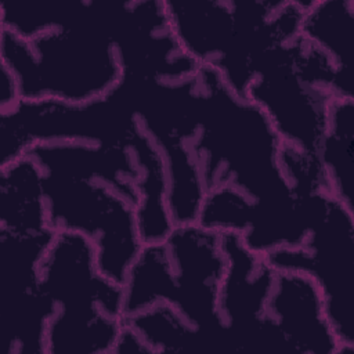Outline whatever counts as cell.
I'll use <instances>...</instances> for the list:
<instances>
[{"label":"cell","mask_w":354,"mask_h":354,"mask_svg":"<svg viewBox=\"0 0 354 354\" xmlns=\"http://www.w3.org/2000/svg\"><path fill=\"white\" fill-rule=\"evenodd\" d=\"M199 126L191 148L206 191L231 187L260 209L297 202L279 166L282 141L264 112L234 93L213 66H201Z\"/></svg>","instance_id":"obj_1"},{"label":"cell","mask_w":354,"mask_h":354,"mask_svg":"<svg viewBox=\"0 0 354 354\" xmlns=\"http://www.w3.org/2000/svg\"><path fill=\"white\" fill-rule=\"evenodd\" d=\"M88 8L82 22L30 40L0 29V64L14 73L21 100L80 105L118 86L122 66L113 40Z\"/></svg>","instance_id":"obj_2"},{"label":"cell","mask_w":354,"mask_h":354,"mask_svg":"<svg viewBox=\"0 0 354 354\" xmlns=\"http://www.w3.org/2000/svg\"><path fill=\"white\" fill-rule=\"evenodd\" d=\"M138 124L136 91L124 77L111 93L87 104L21 100L0 112V167L39 144H126Z\"/></svg>","instance_id":"obj_3"},{"label":"cell","mask_w":354,"mask_h":354,"mask_svg":"<svg viewBox=\"0 0 354 354\" xmlns=\"http://www.w3.org/2000/svg\"><path fill=\"white\" fill-rule=\"evenodd\" d=\"M43 185L53 231L88 238L95 248L100 271L123 285L144 246L136 207L113 188L94 180L43 174Z\"/></svg>","instance_id":"obj_4"},{"label":"cell","mask_w":354,"mask_h":354,"mask_svg":"<svg viewBox=\"0 0 354 354\" xmlns=\"http://www.w3.org/2000/svg\"><path fill=\"white\" fill-rule=\"evenodd\" d=\"M264 256L275 271L307 274L317 282L340 344L354 353V212L330 195L301 246Z\"/></svg>","instance_id":"obj_5"},{"label":"cell","mask_w":354,"mask_h":354,"mask_svg":"<svg viewBox=\"0 0 354 354\" xmlns=\"http://www.w3.org/2000/svg\"><path fill=\"white\" fill-rule=\"evenodd\" d=\"M293 43L263 58L245 98L264 112L283 144L317 153L333 98L296 75L292 66Z\"/></svg>","instance_id":"obj_6"},{"label":"cell","mask_w":354,"mask_h":354,"mask_svg":"<svg viewBox=\"0 0 354 354\" xmlns=\"http://www.w3.org/2000/svg\"><path fill=\"white\" fill-rule=\"evenodd\" d=\"M176 283L173 307L195 328L220 335L217 304L225 271L221 234L198 223L174 225L165 239Z\"/></svg>","instance_id":"obj_7"},{"label":"cell","mask_w":354,"mask_h":354,"mask_svg":"<svg viewBox=\"0 0 354 354\" xmlns=\"http://www.w3.org/2000/svg\"><path fill=\"white\" fill-rule=\"evenodd\" d=\"M40 285L55 311L87 315L108 313L123 318V286L105 277L93 242L77 232H55L40 267Z\"/></svg>","instance_id":"obj_8"},{"label":"cell","mask_w":354,"mask_h":354,"mask_svg":"<svg viewBox=\"0 0 354 354\" xmlns=\"http://www.w3.org/2000/svg\"><path fill=\"white\" fill-rule=\"evenodd\" d=\"M225 271L218 295V318L234 351L253 353L266 318L277 271L264 254L253 252L238 234H221Z\"/></svg>","instance_id":"obj_9"},{"label":"cell","mask_w":354,"mask_h":354,"mask_svg":"<svg viewBox=\"0 0 354 354\" xmlns=\"http://www.w3.org/2000/svg\"><path fill=\"white\" fill-rule=\"evenodd\" d=\"M267 317L297 354H347L325 310L317 282L307 274L277 271Z\"/></svg>","instance_id":"obj_10"},{"label":"cell","mask_w":354,"mask_h":354,"mask_svg":"<svg viewBox=\"0 0 354 354\" xmlns=\"http://www.w3.org/2000/svg\"><path fill=\"white\" fill-rule=\"evenodd\" d=\"M26 155L39 165L44 176L100 181L119 192L136 209L138 206L141 167L130 138L126 144L47 142L30 148Z\"/></svg>","instance_id":"obj_11"},{"label":"cell","mask_w":354,"mask_h":354,"mask_svg":"<svg viewBox=\"0 0 354 354\" xmlns=\"http://www.w3.org/2000/svg\"><path fill=\"white\" fill-rule=\"evenodd\" d=\"M165 7L181 48L199 66L216 68L234 39L231 0H165Z\"/></svg>","instance_id":"obj_12"},{"label":"cell","mask_w":354,"mask_h":354,"mask_svg":"<svg viewBox=\"0 0 354 354\" xmlns=\"http://www.w3.org/2000/svg\"><path fill=\"white\" fill-rule=\"evenodd\" d=\"M0 230L19 234L53 230L43 171L29 155L0 167Z\"/></svg>","instance_id":"obj_13"},{"label":"cell","mask_w":354,"mask_h":354,"mask_svg":"<svg viewBox=\"0 0 354 354\" xmlns=\"http://www.w3.org/2000/svg\"><path fill=\"white\" fill-rule=\"evenodd\" d=\"M130 145L141 167L140 202L136 209L138 231L144 243L163 242L174 224L167 209V183L162 155L141 123L130 137Z\"/></svg>","instance_id":"obj_14"},{"label":"cell","mask_w":354,"mask_h":354,"mask_svg":"<svg viewBox=\"0 0 354 354\" xmlns=\"http://www.w3.org/2000/svg\"><path fill=\"white\" fill-rule=\"evenodd\" d=\"M329 191L354 212V98H335L317 151Z\"/></svg>","instance_id":"obj_15"},{"label":"cell","mask_w":354,"mask_h":354,"mask_svg":"<svg viewBox=\"0 0 354 354\" xmlns=\"http://www.w3.org/2000/svg\"><path fill=\"white\" fill-rule=\"evenodd\" d=\"M158 147L167 183V209L174 225L196 223L206 188L192 152V140L165 137L152 140Z\"/></svg>","instance_id":"obj_16"},{"label":"cell","mask_w":354,"mask_h":354,"mask_svg":"<svg viewBox=\"0 0 354 354\" xmlns=\"http://www.w3.org/2000/svg\"><path fill=\"white\" fill-rule=\"evenodd\" d=\"M300 36L324 51L340 72L353 75V0H310L303 14Z\"/></svg>","instance_id":"obj_17"},{"label":"cell","mask_w":354,"mask_h":354,"mask_svg":"<svg viewBox=\"0 0 354 354\" xmlns=\"http://www.w3.org/2000/svg\"><path fill=\"white\" fill-rule=\"evenodd\" d=\"M122 286L124 318L158 303L173 306L176 283L165 241L144 243Z\"/></svg>","instance_id":"obj_18"},{"label":"cell","mask_w":354,"mask_h":354,"mask_svg":"<svg viewBox=\"0 0 354 354\" xmlns=\"http://www.w3.org/2000/svg\"><path fill=\"white\" fill-rule=\"evenodd\" d=\"M152 350V354L165 353H216V342L206 332L195 328L169 303L152 307L124 318Z\"/></svg>","instance_id":"obj_19"},{"label":"cell","mask_w":354,"mask_h":354,"mask_svg":"<svg viewBox=\"0 0 354 354\" xmlns=\"http://www.w3.org/2000/svg\"><path fill=\"white\" fill-rule=\"evenodd\" d=\"M123 321L109 314L76 318L54 313L46 330V354H111Z\"/></svg>","instance_id":"obj_20"},{"label":"cell","mask_w":354,"mask_h":354,"mask_svg":"<svg viewBox=\"0 0 354 354\" xmlns=\"http://www.w3.org/2000/svg\"><path fill=\"white\" fill-rule=\"evenodd\" d=\"M254 201L231 187L206 191L196 223L217 234L243 235L252 224Z\"/></svg>","instance_id":"obj_21"},{"label":"cell","mask_w":354,"mask_h":354,"mask_svg":"<svg viewBox=\"0 0 354 354\" xmlns=\"http://www.w3.org/2000/svg\"><path fill=\"white\" fill-rule=\"evenodd\" d=\"M112 354H152V350L140 336V333L126 321H123L112 348Z\"/></svg>","instance_id":"obj_22"},{"label":"cell","mask_w":354,"mask_h":354,"mask_svg":"<svg viewBox=\"0 0 354 354\" xmlns=\"http://www.w3.org/2000/svg\"><path fill=\"white\" fill-rule=\"evenodd\" d=\"M19 101L21 95L14 73L0 64V112L12 108Z\"/></svg>","instance_id":"obj_23"}]
</instances>
